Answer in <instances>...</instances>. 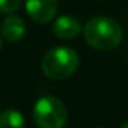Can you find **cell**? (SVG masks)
I'll return each instance as SVG.
<instances>
[{"label":"cell","mask_w":128,"mask_h":128,"mask_svg":"<svg viewBox=\"0 0 128 128\" xmlns=\"http://www.w3.org/2000/svg\"><path fill=\"white\" fill-rule=\"evenodd\" d=\"M83 35L90 47L96 50H113L120 44L124 32L113 18L94 17L84 24Z\"/></svg>","instance_id":"1"},{"label":"cell","mask_w":128,"mask_h":128,"mask_svg":"<svg viewBox=\"0 0 128 128\" xmlns=\"http://www.w3.org/2000/svg\"><path fill=\"white\" fill-rule=\"evenodd\" d=\"M41 68L51 80H65L77 71L78 56L70 47H56L44 56Z\"/></svg>","instance_id":"2"},{"label":"cell","mask_w":128,"mask_h":128,"mask_svg":"<svg viewBox=\"0 0 128 128\" xmlns=\"http://www.w3.org/2000/svg\"><path fill=\"white\" fill-rule=\"evenodd\" d=\"M33 119L39 128H63L68 120V112L60 100L48 95L35 104Z\"/></svg>","instance_id":"3"},{"label":"cell","mask_w":128,"mask_h":128,"mask_svg":"<svg viewBox=\"0 0 128 128\" xmlns=\"http://www.w3.org/2000/svg\"><path fill=\"white\" fill-rule=\"evenodd\" d=\"M26 11L35 23H50L57 14V0H26Z\"/></svg>","instance_id":"4"},{"label":"cell","mask_w":128,"mask_h":128,"mask_svg":"<svg viewBox=\"0 0 128 128\" xmlns=\"http://www.w3.org/2000/svg\"><path fill=\"white\" fill-rule=\"evenodd\" d=\"M82 32V24L71 15H62L53 24V33L60 39H72Z\"/></svg>","instance_id":"5"},{"label":"cell","mask_w":128,"mask_h":128,"mask_svg":"<svg viewBox=\"0 0 128 128\" xmlns=\"http://www.w3.org/2000/svg\"><path fill=\"white\" fill-rule=\"evenodd\" d=\"M26 33V24L24 21L17 15H9L2 23V36L8 42H18L23 39Z\"/></svg>","instance_id":"6"},{"label":"cell","mask_w":128,"mask_h":128,"mask_svg":"<svg viewBox=\"0 0 128 128\" xmlns=\"http://www.w3.org/2000/svg\"><path fill=\"white\" fill-rule=\"evenodd\" d=\"M0 128H24V118L14 108H6L0 113Z\"/></svg>","instance_id":"7"},{"label":"cell","mask_w":128,"mask_h":128,"mask_svg":"<svg viewBox=\"0 0 128 128\" xmlns=\"http://www.w3.org/2000/svg\"><path fill=\"white\" fill-rule=\"evenodd\" d=\"M21 0H0V12L2 14H12L20 9Z\"/></svg>","instance_id":"8"},{"label":"cell","mask_w":128,"mask_h":128,"mask_svg":"<svg viewBox=\"0 0 128 128\" xmlns=\"http://www.w3.org/2000/svg\"><path fill=\"white\" fill-rule=\"evenodd\" d=\"M120 128H128V122H126V124H124V125H122Z\"/></svg>","instance_id":"9"},{"label":"cell","mask_w":128,"mask_h":128,"mask_svg":"<svg viewBox=\"0 0 128 128\" xmlns=\"http://www.w3.org/2000/svg\"><path fill=\"white\" fill-rule=\"evenodd\" d=\"M0 50H2V36H0Z\"/></svg>","instance_id":"10"}]
</instances>
